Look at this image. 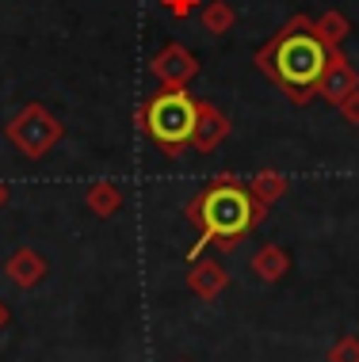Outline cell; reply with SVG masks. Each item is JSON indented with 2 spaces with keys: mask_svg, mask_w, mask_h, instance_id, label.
Instances as JSON below:
<instances>
[{
  "mask_svg": "<svg viewBox=\"0 0 359 362\" xmlns=\"http://www.w3.org/2000/svg\"><path fill=\"white\" fill-rule=\"evenodd\" d=\"M325 62H329V46L317 38L309 16L287 19L283 31L256 54L260 73L283 88L290 103H309L317 95V81L325 73Z\"/></svg>",
  "mask_w": 359,
  "mask_h": 362,
  "instance_id": "cell-1",
  "label": "cell"
},
{
  "mask_svg": "<svg viewBox=\"0 0 359 362\" xmlns=\"http://www.w3.org/2000/svg\"><path fill=\"white\" fill-rule=\"evenodd\" d=\"M264 202H256V194L249 187H241L229 175H218L207 191H199L188 206V218L199 225V240L191 248V259L199 256L207 244H218V248H234V244L245 237V233L264 218Z\"/></svg>",
  "mask_w": 359,
  "mask_h": 362,
  "instance_id": "cell-2",
  "label": "cell"
},
{
  "mask_svg": "<svg viewBox=\"0 0 359 362\" xmlns=\"http://www.w3.org/2000/svg\"><path fill=\"white\" fill-rule=\"evenodd\" d=\"M195 119H199V100H191L183 88H164L142 107V130L169 156H176L183 145H191Z\"/></svg>",
  "mask_w": 359,
  "mask_h": 362,
  "instance_id": "cell-3",
  "label": "cell"
},
{
  "mask_svg": "<svg viewBox=\"0 0 359 362\" xmlns=\"http://www.w3.org/2000/svg\"><path fill=\"white\" fill-rule=\"evenodd\" d=\"M4 134H8V141H12L23 156H35V160H38V156H46L57 141H62L65 130H62V122H57L42 103H27L23 111L8 122Z\"/></svg>",
  "mask_w": 359,
  "mask_h": 362,
  "instance_id": "cell-4",
  "label": "cell"
},
{
  "mask_svg": "<svg viewBox=\"0 0 359 362\" xmlns=\"http://www.w3.org/2000/svg\"><path fill=\"white\" fill-rule=\"evenodd\" d=\"M149 73L161 81V88H188L199 73V57L191 54L188 46L169 42V46H161L157 57L149 62Z\"/></svg>",
  "mask_w": 359,
  "mask_h": 362,
  "instance_id": "cell-5",
  "label": "cell"
},
{
  "mask_svg": "<svg viewBox=\"0 0 359 362\" xmlns=\"http://www.w3.org/2000/svg\"><path fill=\"white\" fill-rule=\"evenodd\" d=\"M355 88H359V73H355L352 57L344 50H329L325 73H321V81H317V95H321L329 107H341Z\"/></svg>",
  "mask_w": 359,
  "mask_h": 362,
  "instance_id": "cell-6",
  "label": "cell"
},
{
  "mask_svg": "<svg viewBox=\"0 0 359 362\" xmlns=\"http://www.w3.org/2000/svg\"><path fill=\"white\" fill-rule=\"evenodd\" d=\"M226 138H229V119H226V111H218L215 103L199 100V119H195V134H191V149L215 153Z\"/></svg>",
  "mask_w": 359,
  "mask_h": 362,
  "instance_id": "cell-7",
  "label": "cell"
},
{
  "mask_svg": "<svg viewBox=\"0 0 359 362\" xmlns=\"http://www.w3.org/2000/svg\"><path fill=\"white\" fill-rule=\"evenodd\" d=\"M199 23H203V31H210V35H226V31H234L237 12H234L229 0H203Z\"/></svg>",
  "mask_w": 359,
  "mask_h": 362,
  "instance_id": "cell-8",
  "label": "cell"
},
{
  "mask_svg": "<svg viewBox=\"0 0 359 362\" xmlns=\"http://www.w3.org/2000/svg\"><path fill=\"white\" fill-rule=\"evenodd\" d=\"M314 31H317V38H321L329 50H341L344 38L352 35V23H348L344 12H325V16L314 19Z\"/></svg>",
  "mask_w": 359,
  "mask_h": 362,
  "instance_id": "cell-9",
  "label": "cell"
},
{
  "mask_svg": "<svg viewBox=\"0 0 359 362\" xmlns=\"http://www.w3.org/2000/svg\"><path fill=\"white\" fill-rule=\"evenodd\" d=\"M8 275H12L19 286H35L38 279L46 275V263H42V256L38 252H16L12 259H8Z\"/></svg>",
  "mask_w": 359,
  "mask_h": 362,
  "instance_id": "cell-10",
  "label": "cell"
},
{
  "mask_svg": "<svg viewBox=\"0 0 359 362\" xmlns=\"http://www.w3.org/2000/svg\"><path fill=\"white\" fill-rule=\"evenodd\" d=\"M249 191L256 194V202H275V199H283L287 194V175H279V172H260L256 180L249 183Z\"/></svg>",
  "mask_w": 359,
  "mask_h": 362,
  "instance_id": "cell-11",
  "label": "cell"
},
{
  "mask_svg": "<svg viewBox=\"0 0 359 362\" xmlns=\"http://www.w3.org/2000/svg\"><path fill=\"white\" fill-rule=\"evenodd\" d=\"M89 206L100 214V218H111V214H119V206H122V191L115 187V183H96L89 191Z\"/></svg>",
  "mask_w": 359,
  "mask_h": 362,
  "instance_id": "cell-12",
  "label": "cell"
},
{
  "mask_svg": "<svg viewBox=\"0 0 359 362\" xmlns=\"http://www.w3.org/2000/svg\"><path fill=\"white\" fill-rule=\"evenodd\" d=\"M191 286H195L199 293H207V298H210V293H218L222 286H226V275H222V267H218V263H195V275H191Z\"/></svg>",
  "mask_w": 359,
  "mask_h": 362,
  "instance_id": "cell-13",
  "label": "cell"
},
{
  "mask_svg": "<svg viewBox=\"0 0 359 362\" xmlns=\"http://www.w3.org/2000/svg\"><path fill=\"white\" fill-rule=\"evenodd\" d=\"M252 267H256L260 279H279V275L287 271V256H283L279 248H264L256 259H252Z\"/></svg>",
  "mask_w": 359,
  "mask_h": 362,
  "instance_id": "cell-14",
  "label": "cell"
},
{
  "mask_svg": "<svg viewBox=\"0 0 359 362\" xmlns=\"http://www.w3.org/2000/svg\"><path fill=\"white\" fill-rule=\"evenodd\" d=\"M157 4H161L169 16H176V19H188V16H195L199 8H203V0H157Z\"/></svg>",
  "mask_w": 359,
  "mask_h": 362,
  "instance_id": "cell-15",
  "label": "cell"
},
{
  "mask_svg": "<svg viewBox=\"0 0 359 362\" xmlns=\"http://www.w3.org/2000/svg\"><path fill=\"white\" fill-rule=\"evenodd\" d=\"M336 111H341V119H344L348 126H359V88H355L352 95H348L341 107H336Z\"/></svg>",
  "mask_w": 359,
  "mask_h": 362,
  "instance_id": "cell-16",
  "label": "cell"
},
{
  "mask_svg": "<svg viewBox=\"0 0 359 362\" xmlns=\"http://www.w3.org/2000/svg\"><path fill=\"white\" fill-rule=\"evenodd\" d=\"M333 362H359V344L355 339H344V344L333 351Z\"/></svg>",
  "mask_w": 359,
  "mask_h": 362,
  "instance_id": "cell-17",
  "label": "cell"
},
{
  "mask_svg": "<svg viewBox=\"0 0 359 362\" xmlns=\"http://www.w3.org/2000/svg\"><path fill=\"white\" fill-rule=\"evenodd\" d=\"M4 202H8V187L0 183V206H4Z\"/></svg>",
  "mask_w": 359,
  "mask_h": 362,
  "instance_id": "cell-18",
  "label": "cell"
},
{
  "mask_svg": "<svg viewBox=\"0 0 359 362\" xmlns=\"http://www.w3.org/2000/svg\"><path fill=\"white\" fill-rule=\"evenodd\" d=\"M4 320H8V309H4V305H0V328H4Z\"/></svg>",
  "mask_w": 359,
  "mask_h": 362,
  "instance_id": "cell-19",
  "label": "cell"
}]
</instances>
